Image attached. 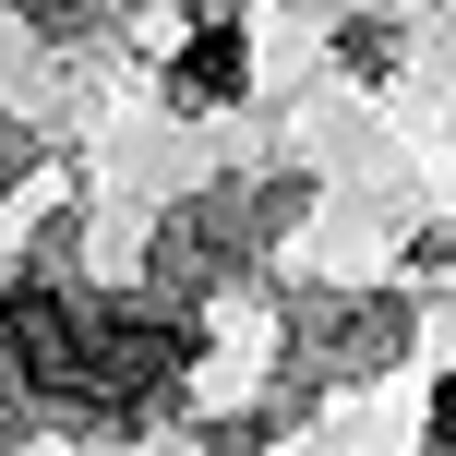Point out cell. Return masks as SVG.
Segmentation results:
<instances>
[{"label": "cell", "instance_id": "obj_1", "mask_svg": "<svg viewBox=\"0 0 456 456\" xmlns=\"http://www.w3.org/2000/svg\"><path fill=\"white\" fill-rule=\"evenodd\" d=\"M0 337H12V372H24V385L61 396V409L85 420L96 348H109V313H85V300H61V289H12V300H0Z\"/></svg>", "mask_w": 456, "mask_h": 456}, {"label": "cell", "instance_id": "obj_2", "mask_svg": "<svg viewBox=\"0 0 456 456\" xmlns=\"http://www.w3.org/2000/svg\"><path fill=\"white\" fill-rule=\"evenodd\" d=\"M240 85V37H192V61H181V96L205 109V96H228Z\"/></svg>", "mask_w": 456, "mask_h": 456}]
</instances>
